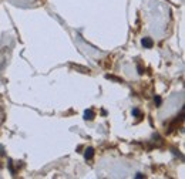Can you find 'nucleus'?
<instances>
[{"label": "nucleus", "mask_w": 185, "mask_h": 179, "mask_svg": "<svg viewBox=\"0 0 185 179\" xmlns=\"http://www.w3.org/2000/svg\"><path fill=\"white\" fill-rule=\"evenodd\" d=\"M84 156H86V159H91L94 156V149L93 148H87L86 152H84Z\"/></svg>", "instance_id": "nucleus-3"}, {"label": "nucleus", "mask_w": 185, "mask_h": 179, "mask_svg": "<svg viewBox=\"0 0 185 179\" xmlns=\"http://www.w3.org/2000/svg\"><path fill=\"white\" fill-rule=\"evenodd\" d=\"M135 178H137V179H141V178H144V175H142V174H137V175H135Z\"/></svg>", "instance_id": "nucleus-8"}, {"label": "nucleus", "mask_w": 185, "mask_h": 179, "mask_svg": "<svg viewBox=\"0 0 185 179\" xmlns=\"http://www.w3.org/2000/svg\"><path fill=\"white\" fill-rule=\"evenodd\" d=\"M138 74H139V75H142V74H144V70H142L141 67H139V65H138Z\"/></svg>", "instance_id": "nucleus-7"}, {"label": "nucleus", "mask_w": 185, "mask_h": 179, "mask_svg": "<svg viewBox=\"0 0 185 179\" xmlns=\"http://www.w3.org/2000/svg\"><path fill=\"white\" fill-rule=\"evenodd\" d=\"M142 45H144L145 48H151L154 45V41H152V38H150V37H144L142 38Z\"/></svg>", "instance_id": "nucleus-1"}, {"label": "nucleus", "mask_w": 185, "mask_h": 179, "mask_svg": "<svg viewBox=\"0 0 185 179\" xmlns=\"http://www.w3.org/2000/svg\"><path fill=\"white\" fill-rule=\"evenodd\" d=\"M94 117H95V114L93 112V110H86V112H84V120L91 121V120H94Z\"/></svg>", "instance_id": "nucleus-2"}, {"label": "nucleus", "mask_w": 185, "mask_h": 179, "mask_svg": "<svg viewBox=\"0 0 185 179\" xmlns=\"http://www.w3.org/2000/svg\"><path fill=\"white\" fill-rule=\"evenodd\" d=\"M131 112H132V115H134V117H139V114H141L138 108H134V110H132Z\"/></svg>", "instance_id": "nucleus-6"}, {"label": "nucleus", "mask_w": 185, "mask_h": 179, "mask_svg": "<svg viewBox=\"0 0 185 179\" xmlns=\"http://www.w3.org/2000/svg\"><path fill=\"white\" fill-rule=\"evenodd\" d=\"M105 78H108V80H114V81H118V83H123V80H121V78L113 77V75H105Z\"/></svg>", "instance_id": "nucleus-4"}, {"label": "nucleus", "mask_w": 185, "mask_h": 179, "mask_svg": "<svg viewBox=\"0 0 185 179\" xmlns=\"http://www.w3.org/2000/svg\"><path fill=\"white\" fill-rule=\"evenodd\" d=\"M154 101H155V104H157V105H161V97L155 95V97H154Z\"/></svg>", "instance_id": "nucleus-5"}]
</instances>
